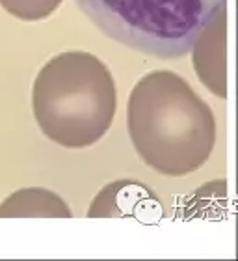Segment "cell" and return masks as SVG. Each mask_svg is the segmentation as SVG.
<instances>
[{"label":"cell","instance_id":"cell-1","mask_svg":"<svg viewBox=\"0 0 238 261\" xmlns=\"http://www.w3.org/2000/svg\"><path fill=\"white\" fill-rule=\"evenodd\" d=\"M127 129L138 157L168 177H183L211 159L216 120L183 76L151 71L136 82L127 103Z\"/></svg>","mask_w":238,"mask_h":261},{"label":"cell","instance_id":"cell-2","mask_svg":"<svg viewBox=\"0 0 238 261\" xmlns=\"http://www.w3.org/2000/svg\"><path fill=\"white\" fill-rule=\"evenodd\" d=\"M114 76L92 53L67 50L39 69L32 86L34 118L49 140L67 149L90 147L112 127Z\"/></svg>","mask_w":238,"mask_h":261},{"label":"cell","instance_id":"cell-3","mask_svg":"<svg viewBox=\"0 0 238 261\" xmlns=\"http://www.w3.org/2000/svg\"><path fill=\"white\" fill-rule=\"evenodd\" d=\"M95 27L132 50L160 60L186 56L227 0H75Z\"/></svg>","mask_w":238,"mask_h":261},{"label":"cell","instance_id":"cell-4","mask_svg":"<svg viewBox=\"0 0 238 261\" xmlns=\"http://www.w3.org/2000/svg\"><path fill=\"white\" fill-rule=\"evenodd\" d=\"M227 11H223L197 36L192 45V62L199 81L218 97H227V67H225V28Z\"/></svg>","mask_w":238,"mask_h":261},{"label":"cell","instance_id":"cell-5","mask_svg":"<svg viewBox=\"0 0 238 261\" xmlns=\"http://www.w3.org/2000/svg\"><path fill=\"white\" fill-rule=\"evenodd\" d=\"M69 218L71 209L49 189H21L0 203V218Z\"/></svg>","mask_w":238,"mask_h":261},{"label":"cell","instance_id":"cell-6","mask_svg":"<svg viewBox=\"0 0 238 261\" xmlns=\"http://www.w3.org/2000/svg\"><path fill=\"white\" fill-rule=\"evenodd\" d=\"M64 0H0V6L19 21H43L52 15Z\"/></svg>","mask_w":238,"mask_h":261}]
</instances>
